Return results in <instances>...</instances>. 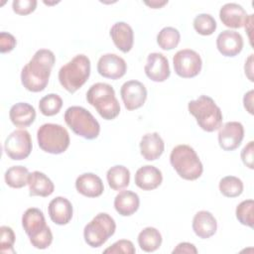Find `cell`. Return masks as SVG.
I'll return each instance as SVG.
<instances>
[{
  "instance_id": "cell-12",
  "label": "cell",
  "mask_w": 254,
  "mask_h": 254,
  "mask_svg": "<svg viewBox=\"0 0 254 254\" xmlns=\"http://www.w3.org/2000/svg\"><path fill=\"white\" fill-rule=\"evenodd\" d=\"M120 95L127 110H135L143 106L147 99V89L138 80H128L120 88Z\"/></svg>"
},
{
  "instance_id": "cell-10",
  "label": "cell",
  "mask_w": 254,
  "mask_h": 254,
  "mask_svg": "<svg viewBox=\"0 0 254 254\" xmlns=\"http://www.w3.org/2000/svg\"><path fill=\"white\" fill-rule=\"evenodd\" d=\"M175 72L184 78L196 76L202 66L200 56L193 50L184 49L177 52L173 58Z\"/></svg>"
},
{
  "instance_id": "cell-25",
  "label": "cell",
  "mask_w": 254,
  "mask_h": 254,
  "mask_svg": "<svg viewBox=\"0 0 254 254\" xmlns=\"http://www.w3.org/2000/svg\"><path fill=\"white\" fill-rule=\"evenodd\" d=\"M9 117L16 127L25 128L35 121L36 110L27 102H18L10 108Z\"/></svg>"
},
{
  "instance_id": "cell-39",
  "label": "cell",
  "mask_w": 254,
  "mask_h": 254,
  "mask_svg": "<svg viewBox=\"0 0 254 254\" xmlns=\"http://www.w3.org/2000/svg\"><path fill=\"white\" fill-rule=\"evenodd\" d=\"M253 152H254V142L250 141L241 151V159L243 164L249 169H253Z\"/></svg>"
},
{
  "instance_id": "cell-37",
  "label": "cell",
  "mask_w": 254,
  "mask_h": 254,
  "mask_svg": "<svg viewBox=\"0 0 254 254\" xmlns=\"http://www.w3.org/2000/svg\"><path fill=\"white\" fill-rule=\"evenodd\" d=\"M37 3L36 0H14L12 8L18 15H28L35 11Z\"/></svg>"
},
{
  "instance_id": "cell-5",
  "label": "cell",
  "mask_w": 254,
  "mask_h": 254,
  "mask_svg": "<svg viewBox=\"0 0 254 254\" xmlns=\"http://www.w3.org/2000/svg\"><path fill=\"white\" fill-rule=\"evenodd\" d=\"M90 75V61L85 55H76L59 70V81L69 93H74Z\"/></svg>"
},
{
  "instance_id": "cell-1",
  "label": "cell",
  "mask_w": 254,
  "mask_h": 254,
  "mask_svg": "<svg viewBox=\"0 0 254 254\" xmlns=\"http://www.w3.org/2000/svg\"><path fill=\"white\" fill-rule=\"evenodd\" d=\"M56 58L52 51L38 50L30 62L22 68L21 81L23 86L32 92H40L49 83Z\"/></svg>"
},
{
  "instance_id": "cell-28",
  "label": "cell",
  "mask_w": 254,
  "mask_h": 254,
  "mask_svg": "<svg viewBox=\"0 0 254 254\" xmlns=\"http://www.w3.org/2000/svg\"><path fill=\"white\" fill-rule=\"evenodd\" d=\"M138 244L145 252H154L162 244V235L155 227H146L138 235Z\"/></svg>"
},
{
  "instance_id": "cell-27",
  "label": "cell",
  "mask_w": 254,
  "mask_h": 254,
  "mask_svg": "<svg viewBox=\"0 0 254 254\" xmlns=\"http://www.w3.org/2000/svg\"><path fill=\"white\" fill-rule=\"evenodd\" d=\"M106 179L112 190H120L129 186L130 172L122 165H115L107 171Z\"/></svg>"
},
{
  "instance_id": "cell-21",
  "label": "cell",
  "mask_w": 254,
  "mask_h": 254,
  "mask_svg": "<svg viewBox=\"0 0 254 254\" xmlns=\"http://www.w3.org/2000/svg\"><path fill=\"white\" fill-rule=\"evenodd\" d=\"M76 190L87 197H97L102 194L104 186L102 180L93 173H84L75 181Z\"/></svg>"
},
{
  "instance_id": "cell-23",
  "label": "cell",
  "mask_w": 254,
  "mask_h": 254,
  "mask_svg": "<svg viewBox=\"0 0 254 254\" xmlns=\"http://www.w3.org/2000/svg\"><path fill=\"white\" fill-rule=\"evenodd\" d=\"M217 229V222L211 212L200 210L196 212L192 219V230L196 236L206 239L214 235Z\"/></svg>"
},
{
  "instance_id": "cell-36",
  "label": "cell",
  "mask_w": 254,
  "mask_h": 254,
  "mask_svg": "<svg viewBox=\"0 0 254 254\" xmlns=\"http://www.w3.org/2000/svg\"><path fill=\"white\" fill-rule=\"evenodd\" d=\"M135 247L130 240L121 239L114 242L111 246L104 250V253H124V254H134Z\"/></svg>"
},
{
  "instance_id": "cell-15",
  "label": "cell",
  "mask_w": 254,
  "mask_h": 254,
  "mask_svg": "<svg viewBox=\"0 0 254 254\" xmlns=\"http://www.w3.org/2000/svg\"><path fill=\"white\" fill-rule=\"evenodd\" d=\"M146 75L153 81L163 82L171 74L168 59L161 53H151L144 67Z\"/></svg>"
},
{
  "instance_id": "cell-8",
  "label": "cell",
  "mask_w": 254,
  "mask_h": 254,
  "mask_svg": "<svg viewBox=\"0 0 254 254\" xmlns=\"http://www.w3.org/2000/svg\"><path fill=\"white\" fill-rule=\"evenodd\" d=\"M37 139L40 148L50 154H62L69 146L68 132L60 124H43L37 131Z\"/></svg>"
},
{
  "instance_id": "cell-29",
  "label": "cell",
  "mask_w": 254,
  "mask_h": 254,
  "mask_svg": "<svg viewBox=\"0 0 254 254\" xmlns=\"http://www.w3.org/2000/svg\"><path fill=\"white\" fill-rule=\"evenodd\" d=\"M29 171L23 166H13L10 167L4 175L5 183L14 189H21L28 185Z\"/></svg>"
},
{
  "instance_id": "cell-24",
  "label": "cell",
  "mask_w": 254,
  "mask_h": 254,
  "mask_svg": "<svg viewBox=\"0 0 254 254\" xmlns=\"http://www.w3.org/2000/svg\"><path fill=\"white\" fill-rule=\"evenodd\" d=\"M29 193L32 196H49L54 192L55 186L48 176L39 171H34L28 177Z\"/></svg>"
},
{
  "instance_id": "cell-42",
  "label": "cell",
  "mask_w": 254,
  "mask_h": 254,
  "mask_svg": "<svg viewBox=\"0 0 254 254\" xmlns=\"http://www.w3.org/2000/svg\"><path fill=\"white\" fill-rule=\"evenodd\" d=\"M244 70H245V74L247 75L249 80L253 81V55L252 54L245 61Z\"/></svg>"
},
{
  "instance_id": "cell-13",
  "label": "cell",
  "mask_w": 254,
  "mask_h": 254,
  "mask_svg": "<svg viewBox=\"0 0 254 254\" xmlns=\"http://www.w3.org/2000/svg\"><path fill=\"white\" fill-rule=\"evenodd\" d=\"M244 138V127L240 122L229 121L221 125L218 132V143L224 151L238 148Z\"/></svg>"
},
{
  "instance_id": "cell-17",
  "label": "cell",
  "mask_w": 254,
  "mask_h": 254,
  "mask_svg": "<svg viewBox=\"0 0 254 254\" xmlns=\"http://www.w3.org/2000/svg\"><path fill=\"white\" fill-rule=\"evenodd\" d=\"M48 210L50 218L58 225L67 224L72 218V205L70 201L64 196L53 198L49 203Z\"/></svg>"
},
{
  "instance_id": "cell-18",
  "label": "cell",
  "mask_w": 254,
  "mask_h": 254,
  "mask_svg": "<svg viewBox=\"0 0 254 254\" xmlns=\"http://www.w3.org/2000/svg\"><path fill=\"white\" fill-rule=\"evenodd\" d=\"M163 181L162 172L151 165L139 168L135 174V184L143 190H152L157 189Z\"/></svg>"
},
{
  "instance_id": "cell-33",
  "label": "cell",
  "mask_w": 254,
  "mask_h": 254,
  "mask_svg": "<svg viewBox=\"0 0 254 254\" xmlns=\"http://www.w3.org/2000/svg\"><path fill=\"white\" fill-rule=\"evenodd\" d=\"M194 30L202 36H209L216 30V22L210 14L201 13L193 19Z\"/></svg>"
},
{
  "instance_id": "cell-32",
  "label": "cell",
  "mask_w": 254,
  "mask_h": 254,
  "mask_svg": "<svg viewBox=\"0 0 254 254\" xmlns=\"http://www.w3.org/2000/svg\"><path fill=\"white\" fill-rule=\"evenodd\" d=\"M63 106V99L56 93H50L41 98L39 109L45 116H54L59 113Z\"/></svg>"
},
{
  "instance_id": "cell-30",
  "label": "cell",
  "mask_w": 254,
  "mask_h": 254,
  "mask_svg": "<svg viewBox=\"0 0 254 254\" xmlns=\"http://www.w3.org/2000/svg\"><path fill=\"white\" fill-rule=\"evenodd\" d=\"M180 40H181V34L174 27L163 28L157 36V43L159 47L165 51H170L175 49L179 45Z\"/></svg>"
},
{
  "instance_id": "cell-31",
  "label": "cell",
  "mask_w": 254,
  "mask_h": 254,
  "mask_svg": "<svg viewBox=\"0 0 254 254\" xmlns=\"http://www.w3.org/2000/svg\"><path fill=\"white\" fill-rule=\"evenodd\" d=\"M219 190L226 197H236L243 191V183L237 177L226 176L219 182Z\"/></svg>"
},
{
  "instance_id": "cell-34",
  "label": "cell",
  "mask_w": 254,
  "mask_h": 254,
  "mask_svg": "<svg viewBox=\"0 0 254 254\" xmlns=\"http://www.w3.org/2000/svg\"><path fill=\"white\" fill-rule=\"evenodd\" d=\"M253 207H254V201L253 199H246L241 201L235 210L236 218L238 221L246 226L253 227L254 218H253Z\"/></svg>"
},
{
  "instance_id": "cell-38",
  "label": "cell",
  "mask_w": 254,
  "mask_h": 254,
  "mask_svg": "<svg viewBox=\"0 0 254 254\" xmlns=\"http://www.w3.org/2000/svg\"><path fill=\"white\" fill-rule=\"evenodd\" d=\"M16 39L15 37L7 32L0 33V52L2 54L9 53L16 47Z\"/></svg>"
},
{
  "instance_id": "cell-3",
  "label": "cell",
  "mask_w": 254,
  "mask_h": 254,
  "mask_svg": "<svg viewBox=\"0 0 254 254\" xmlns=\"http://www.w3.org/2000/svg\"><path fill=\"white\" fill-rule=\"evenodd\" d=\"M22 226L37 249H46L53 242V233L47 225L44 213L36 207L28 208L22 216Z\"/></svg>"
},
{
  "instance_id": "cell-20",
  "label": "cell",
  "mask_w": 254,
  "mask_h": 254,
  "mask_svg": "<svg viewBox=\"0 0 254 254\" xmlns=\"http://www.w3.org/2000/svg\"><path fill=\"white\" fill-rule=\"evenodd\" d=\"M110 37L118 50L128 53L134 43V33L131 26L125 22H116L110 29Z\"/></svg>"
},
{
  "instance_id": "cell-41",
  "label": "cell",
  "mask_w": 254,
  "mask_h": 254,
  "mask_svg": "<svg viewBox=\"0 0 254 254\" xmlns=\"http://www.w3.org/2000/svg\"><path fill=\"white\" fill-rule=\"evenodd\" d=\"M253 94H254V91L249 90L247 93L244 94V97H243L244 107L250 114H253Z\"/></svg>"
},
{
  "instance_id": "cell-22",
  "label": "cell",
  "mask_w": 254,
  "mask_h": 254,
  "mask_svg": "<svg viewBox=\"0 0 254 254\" xmlns=\"http://www.w3.org/2000/svg\"><path fill=\"white\" fill-rule=\"evenodd\" d=\"M140 153L147 161H155L164 152L165 143L157 132L145 134L140 141Z\"/></svg>"
},
{
  "instance_id": "cell-2",
  "label": "cell",
  "mask_w": 254,
  "mask_h": 254,
  "mask_svg": "<svg viewBox=\"0 0 254 254\" xmlns=\"http://www.w3.org/2000/svg\"><path fill=\"white\" fill-rule=\"evenodd\" d=\"M86 100L105 120H112L120 113V104L115 96L114 88L108 83L92 84L86 92Z\"/></svg>"
},
{
  "instance_id": "cell-4",
  "label": "cell",
  "mask_w": 254,
  "mask_h": 254,
  "mask_svg": "<svg viewBox=\"0 0 254 254\" xmlns=\"http://www.w3.org/2000/svg\"><path fill=\"white\" fill-rule=\"evenodd\" d=\"M170 162L178 175L187 181L198 179L203 172V166L197 154L193 148L186 144L178 145L172 150Z\"/></svg>"
},
{
  "instance_id": "cell-14",
  "label": "cell",
  "mask_w": 254,
  "mask_h": 254,
  "mask_svg": "<svg viewBox=\"0 0 254 254\" xmlns=\"http://www.w3.org/2000/svg\"><path fill=\"white\" fill-rule=\"evenodd\" d=\"M126 62L115 54H104L97 62L98 73L106 78L118 79L126 73Z\"/></svg>"
},
{
  "instance_id": "cell-11",
  "label": "cell",
  "mask_w": 254,
  "mask_h": 254,
  "mask_svg": "<svg viewBox=\"0 0 254 254\" xmlns=\"http://www.w3.org/2000/svg\"><path fill=\"white\" fill-rule=\"evenodd\" d=\"M32 139L27 130H15L8 135L4 142V151L6 155L15 161L24 160L31 154Z\"/></svg>"
},
{
  "instance_id": "cell-9",
  "label": "cell",
  "mask_w": 254,
  "mask_h": 254,
  "mask_svg": "<svg viewBox=\"0 0 254 254\" xmlns=\"http://www.w3.org/2000/svg\"><path fill=\"white\" fill-rule=\"evenodd\" d=\"M116 229L114 219L105 212H100L88 222L83 229L85 242L92 248L103 245L111 237Z\"/></svg>"
},
{
  "instance_id": "cell-6",
  "label": "cell",
  "mask_w": 254,
  "mask_h": 254,
  "mask_svg": "<svg viewBox=\"0 0 254 254\" xmlns=\"http://www.w3.org/2000/svg\"><path fill=\"white\" fill-rule=\"evenodd\" d=\"M188 108L202 130L213 132L221 127V110L210 96L200 95L197 99L190 100L188 104Z\"/></svg>"
},
{
  "instance_id": "cell-43",
  "label": "cell",
  "mask_w": 254,
  "mask_h": 254,
  "mask_svg": "<svg viewBox=\"0 0 254 254\" xmlns=\"http://www.w3.org/2000/svg\"><path fill=\"white\" fill-rule=\"evenodd\" d=\"M168 3L167 0H164V1H157V0H152V1H145V4L148 5L149 7L153 8V9H158V8H161L163 7L164 5H166Z\"/></svg>"
},
{
  "instance_id": "cell-40",
  "label": "cell",
  "mask_w": 254,
  "mask_h": 254,
  "mask_svg": "<svg viewBox=\"0 0 254 254\" xmlns=\"http://www.w3.org/2000/svg\"><path fill=\"white\" fill-rule=\"evenodd\" d=\"M173 253H193V254H196L197 253V250L195 248V246L191 243H189V242H182V243H179L177 245V247L173 250Z\"/></svg>"
},
{
  "instance_id": "cell-35",
  "label": "cell",
  "mask_w": 254,
  "mask_h": 254,
  "mask_svg": "<svg viewBox=\"0 0 254 254\" xmlns=\"http://www.w3.org/2000/svg\"><path fill=\"white\" fill-rule=\"evenodd\" d=\"M0 251L2 253H15L13 245L15 242V234L11 227L1 226L0 227Z\"/></svg>"
},
{
  "instance_id": "cell-7",
  "label": "cell",
  "mask_w": 254,
  "mask_h": 254,
  "mask_svg": "<svg viewBox=\"0 0 254 254\" xmlns=\"http://www.w3.org/2000/svg\"><path fill=\"white\" fill-rule=\"evenodd\" d=\"M64 121L74 134L87 140L98 137L100 125L93 115L81 106H70L64 112Z\"/></svg>"
},
{
  "instance_id": "cell-19",
  "label": "cell",
  "mask_w": 254,
  "mask_h": 254,
  "mask_svg": "<svg viewBox=\"0 0 254 254\" xmlns=\"http://www.w3.org/2000/svg\"><path fill=\"white\" fill-rule=\"evenodd\" d=\"M247 17L248 15L244 8L237 3H226L219 11V18L222 24L228 28L237 29L243 27Z\"/></svg>"
},
{
  "instance_id": "cell-26",
  "label": "cell",
  "mask_w": 254,
  "mask_h": 254,
  "mask_svg": "<svg viewBox=\"0 0 254 254\" xmlns=\"http://www.w3.org/2000/svg\"><path fill=\"white\" fill-rule=\"evenodd\" d=\"M140 205L139 195L131 190H121L114 198V207L122 216H130Z\"/></svg>"
},
{
  "instance_id": "cell-16",
  "label": "cell",
  "mask_w": 254,
  "mask_h": 254,
  "mask_svg": "<svg viewBox=\"0 0 254 254\" xmlns=\"http://www.w3.org/2000/svg\"><path fill=\"white\" fill-rule=\"evenodd\" d=\"M216 47L224 57H235L243 49V38L235 31H222L216 38Z\"/></svg>"
}]
</instances>
